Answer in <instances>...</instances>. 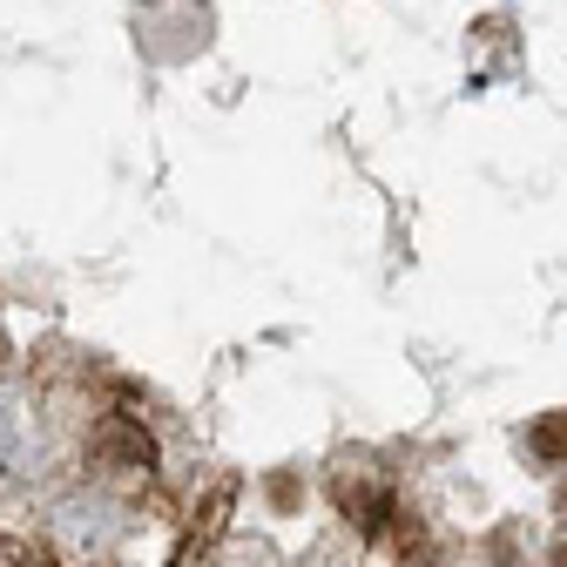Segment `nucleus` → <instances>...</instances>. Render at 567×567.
Returning a JSON list of instances; mask_svg holds the SVG:
<instances>
[{"instance_id":"obj_3","label":"nucleus","mask_w":567,"mask_h":567,"mask_svg":"<svg viewBox=\"0 0 567 567\" xmlns=\"http://www.w3.org/2000/svg\"><path fill=\"white\" fill-rule=\"evenodd\" d=\"M264 501H270V514H298V507H305V473H298V466L264 473Z\"/></svg>"},{"instance_id":"obj_6","label":"nucleus","mask_w":567,"mask_h":567,"mask_svg":"<svg viewBox=\"0 0 567 567\" xmlns=\"http://www.w3.org/2000/svg\"><path fill=\"white\" fill-rule=\"evenodd\" d=\"M14 359V344H8V331H0V365H8Z\"/></svg>"},{"instance_id":"obj_7","label":"nucleus","mask_w":567,"mask_h":567,"mask_svg":"<svg viewBox=\"0 0 567 567\" xmlns=\"http://www.w3.org/2000/svg\"><path fill=\"white\" fill-rule=\"evenodd\" d=\"M560 514H567V480H560Z\"/></svg>"},{"instance_id":"obj_1","label":"nucleus","mask_w":567,"mask_h":567,"mask_svg":"<svg viewBox=\"0 0 567 567\" xmlns=\"http://www.w3.org/2000/svg\"><path fill=\"white\" fill-rule=\"evenodd\" d=\"M89 453H95L109 473H150V460H156L150 433H142L135 419H102V425H95V440H89Z\"/></svg>"},{"instance_id":"obj_2","label":"nucleus","mask_w":567,"mask_h":567,"mask_svg":"<svg viewBox=\"0 0 567 567\" xmlns=\"http://www.w3.org/2000/svg\"><path fill=\"white\" fill-rule=\"evenodd\" d=\"M527 453H534L540 466H567V412H540V419L527 425Z\"/></svg>"},{"instance_id":"obj_5","label":"nucleus","mask_w":567,"mask_h":567,"mask_svg":"<svg viewBox=\"0 0 567 567\" xmlns=\"http://www.w3.org/2000/svg\"><path fill=\"white\" fill-rule=\"evenodd\" d=\"M547 567H567V540H560V547H554V554H547Z\"/></svg>"},{"instance_id":"obj_4","label":"nucleus","mask_w":567,"mask_h":567,"mask_svg":"<svg viewBox=\"0 0 567 567\" xmlns=\"http://www.w3.org/2000/svg\"><path fill=\"white\" fill-rule=\"evenodd\" d=\"M486 554L501 560V567H514V554H520V534H514V527H493V534H486Z\"/></svg>"}]
</instances>
